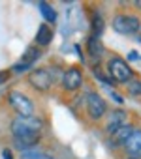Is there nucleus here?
Instances as JSON below:
<instances>
[{
    "mask_svg": "<svg viewBox=\"0 0 141 159\" xmlns=\"http://www.w3.org/2000/svg\"><path fill=\"white\" fill-rule=\"evenodd\" d=\"M41 127H43V122L36 116H17L12 122L13 142L19 148V152L36 148V144L41 139Z\"/></svg>",
    "mask_w": 141,
    "mask_h": 159,
    "instance_id": "obj_1",
    "label": "nucleus"
},
{
    "mask_svg": "<svg viewBox=\"0 0 141 159\" xmlns=\"http://www.w3.org/2000/svg\"><path fill=\"white\" fill-rule=\"evenodd\" d=\"M107 73H109V77L113 79V81H117V83H130L132 77H134V71L128 66V62L122 60V58H119V56H113L107 62Z\"/></svg>",
    "mask_w": 141,
    "mask_h": 159,
    "instance_id": "obj_2",
    "label": "nucleus"
},
{
    "mask_svg": "<svg viewBox=\"0 0 141 159\" xmlns=\"http://www.w3.org/2000/svg\"><path fill=\"white\" fill-rule=\"evenodd\" d=\"M139 28H141V21H139L135 15L119 13V15H115V19H113V30L119 32V34L130 36V34H135Z\"/></svg>",
    "mask_w": 141,
    "mask_h": 159,
    "instance_id": "obj_3",
    "label": "nucleus"
},
{
    "mask_svg": "<svg viewBox=\"0 0 141 159\" xmlns=\"http://www.w3.org/2000/svg\"><path fill=\"white\" fill-rule=\"evenodd\" d=\"M8 101H10L12 109H13L19 116H34V105H32V101H30L25 94L13 90V92H10Z\"/></svg>",
    "mask_w": 141,
    "mask_h": 159,
    "instance_id": "obj_4",
    "label": "nucleus"
},
{
    "mask_svg": "<svg viewBox=\"0 0 141 159\" xmlns=\"http://www.w3.org/2000/svg\"><path fill=\"white\" fill-rule=\"evenodd\" d=\"M28 83L32 84V88H36V90H40V92H47V90L53 86V83H55V77H53V73H49V69L40 67V69L30 71Z\"/></svg>",
    "mask_w": 141,
    "mask_h": 159,
    "instance_id": "obj_5",
    "label": "nucleus"
},
{
    "mask_svg": "<svg viewBox=\"0 0 141 159\" xmlns=\"http://www.w3.org/2000/svg\"><path fill=\"white\" fill-rule=\"evenodd\" d=\"M85 107H87V114L92 118V120H100L105 111H107V105L104 101V98L96 92H89L87 98H85Z\"/></svg>",
    "mask_w": 141,
    "mask_h": 159,
    "instance_id": "obj_6",
    "label": "nucleus"
},
{
    "mask_svg": "<svg viewBox=\"0 0 141 159\" xmlns=\"http://www.w3.org/2000/svg\"><path fill=\"white\" fill-rule=\"evenodd\" d=\"M81 84H83V71L77 66L68 67L62 77V88L66 92H75L81 88Z\"/></svg>",
    "mask_w": 141,
    "mask_h": 159,
    "instance_id": "obj_7",
    "label": "nucleus"
},
{
    "mask_svg": "<svg viewBox=\"0 0 141 159\" xmlns=\"http://www.w3.org/2000/svg\"><path fill=\"white\" fill-rule=\"evenodd\" d=\"M38 58H40V49H36V47H28V49H27V52L21 56V60L12 67V71H15V73H23V71L30 69V67H32V64H34Z\"/></svg>",
    "mask_w": 141,
    "mask_h": 159,
    "instance_id": "obj_8",
    "label": "nucleus"
},
{
    "mask_svg": "<svg viewBox=\"0 0 141 159\" xmlns=\"http://www.w3.org/2000/svg\"><path fill=\"white\" fill-rule=\"evenodd\" d=\"M126 153L135 157V155H141V129H134V133L130 135V139L122 144Z\"/></svg>",
    "mask_w": 141,
    "mask_h": 159,
    "instance_id": "obj_9",
    "label": "nucleus"
},
{
    "mask_svg": "<svg viewBox=\"0 0 141 159\" xmlns=\"http://www.w3.org/2000/svg\"><path fill=\"white\" fill-rule=\"evenodd\" d=\"M126 116H128V114H126V111H122V109L113 111V112H111V116H109L107 127H105V129H107V133H109V135H113L120 125H124V124H126Z\"/></svg>",
    "mask_w": 141,
    "mask_h": 159,
    "instance_id": "obj_10",
    "label": "nucleus"
},
{
    "mask_svg": "<svg viewBox=\"0 0 141 159\" xmlns=\"http://www.w3.org/2000/svg\"><path fill=\"white\" fill-rule=\"evenodd\" d=\"M51 39H53V30H51V26L47 23H43L36 32V43L40 47H47L51 43Z\"/></svg>",
    "mask_w": 141,
    "mask_h": 159,
    "instance_id": "obj_11",
    "label": "nucleus"
},
{
    "mask_svg": "<svg viewBox=\"0 0 141 159\" xmlns=\"http://www.w3.org/2000/svg\"><path fill=\"white\" fill-rule=\"evenodd\" d=\"M87 49H89V54H90L94 60H98V58L104 56V45H102L100 38L94 36V34H92V36L89 38V41H87Z\"/></svg>",
    "mask_w": 141,
    "mask_h": 159,
    "instance_id": "obj_12",
    "label": "nucleus"
},
{
    "mask_svg": "<svg viewBox=\"0 0 141 159\" xmlns=\"http://www.w3.org/2000/svg\"><path fill=\"white\" fill-rule=\"evenodd\" d=\"M132 133H134V127L126 122L124 125H120V127L111 135V139H113V142H115V144H124V142L130 139V135H132Z\"/></svg>",
    "mask_w": 141,
    "mask_h": 159,
    "instance_id": "obj_13",
    "label": "nucleus"
},
{
    "mask_svg": "<svg viewBox=\"0 0 141 159\" xmlns=\"http://www.w3.org/2000/svg\"><path fill=\"white\" fill-rule=\"evenodd\" d=\"M38 8H40V11H41V17H43L47 23H55V21H56V11H55V8H53L49 2H38Z\"/></svg>",
    "mask_w": 141,
    "mask_h": 159,
    "instance_id": "obj_14",
    "label": "nucleus"
},
{
    "mask_svg": "<svg viewBox=\"0 0 141 159\" xmlns=\"http://www.w3.org/2000/svg\"><path fill=\"white\" fill-rule=\"evenodd\" d=\"M21 159H53L49 153L41 152V150H27V152H21Z\"/></svg>",
    "mask_w": 141,
    "mask_h": 159,
    "instance_id": "obj_15",
    "label": "nucleus"
},
{
    "mask_svg": "<svg viewBox=\"0 0 141 159\" xmlns=\"http://www.w3.org/2000/svg\"><path fill=\"white\" fill-rule=\"evenodd\" d=\"M92 30H94V36H98V38H100V34L104 32V19H102L100 13H96V15L92 17Z\"/></svg>",
    "mask_w": 141,
    "mask_h": 159,
    "instance_id": "obj_16",
    "label": "nucleus"
},
{
    "mask_svg": "<svg viewBox=\"0 0 141 159\" xmlns=\"http://www.w3.org/2000/svg\"><path fill=\"white\" fill-rule=\"evenodd\" d=\"M128 92H130L132 96H141V81H130Z\"/></svg>",
    "mask_w": 141,
    "mask_h": 159,
    "instance_id": "obj_17",
    "label": "nucleus"
},
{
    "mask_svg": "<svg viewBox=\"0 0 141 159\" xmlns=\"http://www.w3.org/2000/svg\"><path fill=\"white\" fill-rule=\"evenodd\" d=\"M10 79V71H0V84H4Z\"/></svg>",
    "mask_w": 141,
    "mask_h": 159,
    "instance_id": "obj_18",
    "label": "nucleus"
},
{
    "mask_svg": "<svg viewBox=\"0 0 141 159\" xmlns=\"http://www.w3.org/2000/svg\"><path fill=\"white\" fill-rule=\"evenodd\" d=\"M128 58H130V60H139V58H141V56H139V54H137V52H135V51H132V52H130V54H128Z\"/></svg>",
    "mask_w": 141,
    "mask_h": 159,
    "instance_id": "obj_19",
    "label": "nucleus"
},
{
    "mask_svg": "<svg viewBox=\"0 0 141 159\" xmlns=\"http://www.w3.org/2000/svg\"><path fill=\"white\" fill-rule=\"evenodd\" d=\"M2 157H4V159H13V157H12V152H10V150H4V152H2Z\"/></svg>",
    "mask_w": 141,
    "mask_h": 159,
    "instance_id": "obj_20",
    "label": "nucleus"
}]
</instances>
